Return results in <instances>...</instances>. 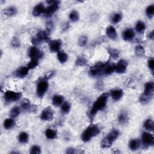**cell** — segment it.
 Segmentation results:
<instances>
[{
	"label": "cell",
	"instance_id": "38",
	"mask_svg": "<svg viewBox=\"0 0 154 154\" xmlns=\"http://www.w3.org/2000/svg\"><path fill=\"white\" fill-rule=\"evenodd\" d=\"M108 53L110 55V57L113 59H116L119 57V52L117 49H113V48H109L108 49Z\"/></svg>",
	"mask_w": 154,
	"mask_h": 154
},
{
	"label": "cell",
	"instance_id": "18",
	"mask_svg": "<svg viewBox=\"0 0 154 154\" xmlns=\"http://www.w3.org/2000/svg\"><path fill=\"white\" fill-rule=\"evenodd\" d=\"M118 121L122 125H127L129 122V116L127 111H122L118 116Z\"/></svg>",
	"mask_w": 154,
	"mask_h": 154
},
{
	"label": "cell",
	"instance_id": "2",
	"mask_svg": "<svg viewBox=\"0 0 154 154\" xmlns=\"http://www.w3.org/2000/svg\"><path fill=\"white\" fill-rule=\"evenodd\" d=\"M154 91V83L153 81H149L145 85V90L142 95L140 96L139 101L143 105L149 103L152 99Z\"/></svg>",
	"mask_w": 154,
	"mask_h": 154
},
{
	"label": "cell",
	"instance_id": "45",
	"mask_svg": "<svg viewBox=\"0 0 154 154\" xmlns=\"http://www.w3.org/2000/svg\"><path fill=\"white\" fill-rule=\"evenodd\" d=\"M53 29V24L51 21H49L47 22V32L48 33H49L51 32V31Z\"/></svg>",
	"mask_w": 154,
	"mask_h": 154
},
{
	"label": "cell",
	"instance_id": "24",
	"mask_svg": "<svg viewBox=\"0 0 154 154\" xmlns=\"http://www.w3.org/2000/svg\"><path fill=\"white\" fill-rule=\"evenodd\" d=\"M140 146V141L138 139H132L129 143V147L132 150H137Z\"/></svg>",
	"mask_w": 154,
	"mask_h": 154
},
{
	"label": "cell",
	"instance_id": "16",
	"mask_svg": "<svg viewBox=\"0 0 154 154\" xmlns=\"http://www.w3.org/2000/svg\"><path fill=\"white\" fill-rule=\"evenodd\" d=\"M115 71V64L107 62L103 68L102 75H109Z\"/></svg>",
	"mask_w": 154,
	"mask_h": 154
},
{
	"label": "cell",
	"instance_id": "49",
	"mask_svg": "<svg viewBox=\"0 0 154 154\" xmlns=\"http://www.w3.org/2000/svg\"><path fill=\"white\" fill-rule=\"evenodd\" d=\"M148 37H149V39H151V40H153V39H154V32H153V30H152V31L149 34Z\"/></svg>",
	"mask_w": 154,
	"mask_h": 154
},
{
	"label": "cell",
	"instance_id": "6",
	"mask_svg": "<svg viewBox=\"0 0 154 154\" xmlns=\"http://www.w3.org/2000/svg\"><path fill=\"white\" fill-rule=\"evenodd\" d=\"M22 97L21 92H16L11 90H7L4 93V101L7 103L16 102L19 100Z\"/></svg>",
	"mask_w": 154,
	"mask_h": 154
},
{
	"label": "cell",
	"instance_id": "26",
	"mask_svg": "<svg viewBox=\"0 0 154 154\" xmlns=\"http://www.w3.org/2000/svg\"><path fill=\"white\" fill-rule=\"evenodd\" d=\"M143 127L145 128V129L149 132H152L153 131L154 129V124H153V122L152 119H147L143 124Z\"/></svg>",
	"mask_w": 154,
	"mask_h": 154
},
{
	"label": "cell",
	"instance_id": "29",
	"mask_svg": "<svg viewBox=\"0 0 154 154\" xmlns=\"http://www.w3.org/2000/svg\"><path fill=\"white\" fill-rule=\"evenodd\" d=\"M146 26L145 23H144L142 21H139L136 24L135 30L139 33H142L146 30Z\"/></svg>",
	"mask_w": 154,
	"mask_h": 154
},
{
	"label": "cell",
	"instance_id": "15",
	"mask_svg": "<svg viewBox=\"0 0 154 154\" xmlns=\"http://www.w3.org/2000/svg\"><path fill=\"white\" fill-rule=\"evenodd\" d=\"M29 69L25 66H21L19 67L18 69H16V71L14 72L13 75L15 77L18 78H25V77L27 76V75L29 74Z\"/></svg>",
	"mask_w": 154,
	"mask_h": 154
},
{
	"label": "cell",
	"instance_id": "9",
	"mask_svg": "<svg viewBox=\"0 0 154 154\" xmlns=\"http://www.w3.org/2000/svg\"><path fill=\"white\" fill-rule=\"evenodd\" d=\"M49 87V84L47 80L41 79L37 85V95L39 97H42L45 95Z\"/></svg>",
	"mask_w": 154,
	"mask_h": 154
},
{
	"label": "cell",
	"instance_id": "8",
	"mask_svg": "<svg viewBox=\"0 0 154 154\" xmlns=\"http://www.w3.org/2000/svg\"><path fill=\"white\" fill-rule=\"evenodd\" d=\"M49 33L45 31L39 32L32 39V43L34 45L40 44L42 42H47L49 40Z\"/></svg>",
	"mask_w": 154,
	"mask_h": 154
},
{
	"label": "cell",
	"instance_id": "7",
	"mask_svg": "<svg viewBox=\"0 0 154 154\" xmlns=\"http://www.w3.org/2000/svg\"><path fill=\"white\" fill-rule=\"evenodd\" d=\"M105 63L98 62L90 67L89 70V75L92 77H97L102 75L103 68Z\"/></svg>",
	"mask_w": 154,
	"mask_h": 154
},
{
	"label": "cell",
	"instance_id": "39",
	"mask_svg": "<svg viewBox=\"0 0 154 154\" xmlns=\"http://www.w3.org/2000/svg\"><path fill=\"white\" fill-rule=\"evenodd\" d=\"M122 19V15L120 13H115L113 15V18H112V22L115 24H116L119 23Z\"/></svg>",
	"mask_w": 154,
	"mask_h": 154
},
{
	"label": "cell",
	"instance_id": "19",
	"mask_svg": "<svg viewBox=\"0 0 154 154\" xmlns=\"http://www.w3.org/2000/svg\"><path fill=\"white\" fill-rule=\"evenodd\" d=\"M45 9V7L42 3H39L37 4L33 10V15L34 16H39L41 14L44 13Z\"/></svg>",
	"mask_w": 154,
	"mask_h": 154
},
{
	"label": "cell",
	"instance_id": "34",
	"mask_svg": "<svg viewBox=\"0 0 154 154\" xmlns=\"http://www.w3.org/2000/svg\"><path fill=\"white\" fill-rule=\"evenodd\" d=\"M87 60L83 55H80L77 59L75 63L78 66H84L87 64Z\"/></svg>",
	"mask_w": 154,
	"mask_h": 154
},
{
	"label": "cell",
	"instance_id": "33",
	"mask_svg": "<svg viewBox=\"0 0 154 154\" xmlns=\"http://www.w3.org/2000/svg\"><path fill=\"white\" fill-rule=\"evenodd\" d=\"M21 113V109L18 107H15L11 109L10 115L11 118H16Z\"/></svg>",
	"mask_w": 154,
	"mask_h": 154
},
{
	"label": "cell",
	"instance_id": "3",
	"mask_svg": "<svg viewBox=\"0 0 154 154\" xmlns=\"http://www.w3.org/2000/svg\"><path fill=\"white\" fill-rule=\"evenodd\" d=\"M100 133V129L96 125H90L81 134V139L84 142H87L94 137Z\"/></svg>",
	"mask_w": 154,
	"mask_h": 154
},
{
	"label": "cell",
	"instance_id": "40",
	"mask_svg": "<svg viewBox=\"0 0 154 154\" xmlns=\"http://www.w3.org/2000/svg\"><path fill=\"white\" fill-rule=\"evenodd\" d=\"M11 45L13 48H19L21 46L19 39L16 37H14L11 41Z\"/></svg>",
	"mask_w": 154,
	"mask_h": 154
},
{
	"label": "cell",
	"instance_id": "48",
	"mask_svg": "<svg viewBox=\"0 0 154 154\" xmlns=\"http://www.w3.org/2000/svg\"><path fill=\"white\" fill-rule=\"evenodd\" d=\"M66 153H75V149L74 148H69L66 149Z\"/></svg>",
	"mask_w": 154,
	"mask_h": 154
},
{
	"label": "cell",
	"instance_id": "43",
	"mask_svg": "<svg viewBox=\"0 0 154 154\" xmlns=\"http://www.w3.org/2000/svg\"><path fill=\"white\" fill-rule=\"evenodd\" d=\"M87 43V38L83 36H81L80 37L79 39V40H78V44L80 45V46L81 47H85Z\"/></svg>",
	"mask_w": 154,
	"mask_h": 154
},
{
	"label": "cell",
	"instance_id": "17",
	"mask_svg": "<svg viewBox=\"0 0 154 154\" xmlns=\"http://www.w3.org/2000/svg\"><path fill=\"white\" fill-rule=\"evenodd\" d=\"M106 34L111 40H116L117 38V33L113 26H108L106 29Z\"/></svg>",
	"mask_w": 154,
	"mask_h": 154
},
{
	"label": "cell",
	"instance_id": "21",
	"mask_svg": "<svg viewBox=\"0 0 154 154\" xmlns=\"http://www.w3.org/2000/svg\"><path fill=\"white\" fill-rule=\"evenodd\" d=\"M64 97L62 95H55L53 96L52 99V103L55 107H59L62 105V104L64 102Z\"/></svg>",
	"mask_w": 154,
	"mask_h": 154
},
{
	"label": "cell",
	"instance_id": "23",
	"mask_svg": "<svg viewBox=\"0 0 154 154\" xmlns=\"http://www.w3.org/2000/svg\"><path fill=\"white\" fill-rule=\"evenodd\" d=\"M18 10L15 6H10L4 10V14L7 16H13L17 13Z\"/></svg>",
	"mask_w": 154,
	"mask_h": 154
},
{
	"label": "cell",
	"instance_id": "31",
	"mask_svg": "<svg viewBox=\"0 0 154 154\" xmlns=\"http://www.w3.org/2000/svg\"><path fill=\"white\" fill-rule=\"evenodd\" d=\"M71 108V105L69 102H64L61 105V111L64 114H67L69 113Z\"/></svg>",
	"mask_w": 154,
	"mask_h": 154
},
{
	"label": "cell",
	"instance_id": "44",
	"mask_svg": "<svg viewBox=\"0 0 154 154\" xmlns=\"http://www.w3.org/2000/svg\"><path fill=\"white\" fill-rule=\"evenodd\" d=\"M148 65L149 68L151 70V71L153 72V70H154V60H153V59H151L148 60Z\"/></svg>",
	"mask_w": 154,
	"mask_h": 154
},
{
	"label": "cell",
	"instance_id": "13",
	"mask_svg": "<svg viewBox=\"0 0 154 154\" xmlns=\"http://www.w3.org/2000/svg\"><path fill=\"white\" fill-rule=\"evenodd\" d=\"M128 67V63L125 60H120L118 62L116 65H115V72L117 74H124L127 71Z\"/></svg>",
	"mask_w": 154,
	"mask_h": 154
},
{
	"label": "cell",
	"instance_id": "35",
	"mask_svg": "<svg viewBox=\"0 0 154 154\" xmlns=\"http://www.w3.org/2000/svg\"><path fill=\"white\" fill-rule=\"evenodd\" d=\"M32 107L30 100L24 99L21 103V107L23 110H30Z\"/></svg>",
	"mask_w": 154,
	"mask_h": 154
},
{
	"label": "cell",
	"instance_id": "50",
	"mask_svg": "<svg viewBox=\"0 0 154 154\" xmlns=\"http://www.w3.org/2000/svg\"><path fill=\"white\" fill-rule=\"evenodd\" d=\"M69 29V24L68 23H66V24H65L64 25V26H63V30H67Z\"/></svg>",
	"mask_w": 154,
	"mask_h": 154
},
{
	"label": "cell",
	"instance_id": "41",
	"mask_svg": "<svg viewBox=\"0 0 154 154\" xmlns=\"http://www.w3.org/2000/svg\"><path fill=\"white\" fill-rule=\"evenodd\" d=\"M39 64V60H34L32 59L31 61L28 63L27 64V67L29 69H33L36 67Z\"/></svg>",
	"mask_w": 154,
	"mask_h": 154
},
{
	"label": "cell",
	"instance_id": "25",
	"mask_svg": "<svg viewBox=\"0 0 154 154\" xmlns=\"http://www.w3.org/2000/svg\"><path fill=\"white\" fill-rule=\"evenodd\" d=\"M45 135L48 139L54 140L57 137V131H56L55 130L51 128H48L45 131Z\"/></svg>",
	"mask_w": 154,
	"mask_h": 154
},
{
	"label": "cell",
	"instance_id": "11",
	"mask_svg": "<svg viewBox=\"0 0 154 154\" xmlns=\"http://www.w3.org/2000/svg\"><path fill=\"white\" fill-rule=\"evenodd\" d=\"M29 56L31 60H38L44 57V52L36 47H32L29 51Z\"/></svg>",
	"mask_w": 154,
	"mask_h": 154
},
{
	"label": "cell",
	"instance_id": "36",
	"mask_svg": "<svg viewBox=\"0 0 154 154\" xmlns=\"http://www.w3.org/2000/svg\"><path fill=\"white\" fill-rule=\"evenodd\" d=\"M146 13L147 16L150 18L152 19L154 15V6L153 4H151L146 9Z\"/></svg>",
	"mask_w": 154,
	"mask_h": 154
},
{
	"label": "cell",
	"instance_id": "32",
	"mask_svg": "<svg viewBox=\"0 0 154 154\" xmlns=\"http://www.w3.org/2000/svg\"><path fill=\"white\" fill-rule=\"evenodd\" d=\"M135 53L138 57H143L145 54V50L144 47L141 45L136 46L135 48Z\"/></svg>",
	"mask_w": 154,
	"mask_h": 154
},
{
	"label": "cell",
	"instance_id": "12",
	"mask_svg": "<svg viewBox=\"0 0 154 154\" xmlns=\"http://www.w3.org/2000/svg\"><path fill=\"white\" fill-rule=\"evenodd\" d=\"M40 119L44 121H51L54 119V111L50 107L45 108L40 115Z\"/></svg>",
	"mask_w": 154,
	"mask_h": 154
},
{
	"label": "cell",
	"instance_id": "47",
	"mask_svg": "<svg viewBox=\"0 0 154 154\" xmlns=\"http://www.w3.org/2000/svg\"><path fill=\"white\" fill-rule=\"evenodd\" d=\"M96 88L100 90H102L104 88V85H103V83L102 82V81H98L97 83H96Z\"/></svg>",
	"mask_w": 154,
	"mask_h": 154
},
{
	"label": "cell",
	"instance_id": "5",
	"mask_svg": "<svg viewBox=\"0 0 154 154\" xmlns=\"http://www.w3.org/2000/svg\"><path fill=\"white\" fill-rule=\"evenodd\" d=\"M47 3L49 5L48 7L45 8L43 15L46 18L51 17L52 15L57 11L59 8L60 1H48Z\"/></svg>",
	"mask_w": 154,
	"mask_h": 154
},
{
	"label": "cell",
	"instance_id": "30",
	"mask_svg": "<svg viewBox=\"0 0 154 154\" xmlns=\"http://www.w3.org/2000/svg\"><path fill=\"white\" fill-rule=\"evenodd\" d=\"M57 59L61 63H64L68 59V55L64 51H59L57 52Z\"/></svg>",
	"mask_w": 154,
	"mask_h": 154
},
{
	"label": "cell",
	"instance_id": "46",
	"mask_svg": "<svg viewBox=\"0 0 154 154\" xmlns=\"http://www.w3.org/2000/svg\"><path fill=\"white\" fill-rule=\"evenodd\" d=\"M54 72H48V74H47L42 79L44 80H49V78H51V77H52L54 76Z\"/></svg>",
	"mask_w": 154,
	"mask_h": 154
},
{
	"label": "cell",
	"instance_id": "14",
	"mask_svg": "<svg viewBox=\"0 0 154 154\" xmlns=\"http://www.w3.org/2000/svg\"><path fill=\"white\" fill-rule=\"evenodd\" d=\"M62 42L60 39H56L49 41V47L51 52H58L62 47Z\"/></svg>",
	"mask_w": 154,
	"mask_h": 154
},
{
	"label": "cell",
	"instance_id": "22",
	"mask_svg": "<svg viewBox=\"0 0 154 154\" xmlns=\"http://www.w3.org/2000/svg\"><path fill=\"white\" fill-rule=\"evenodd\" d=\"M123 91L122 89H115L112 90L111 92V97L115 101H119L120 100L122 96H123Z\"/></svg>",
	"mask_w": 154,
	"mask_h": 154
},
{
	"label": "cell",
	"instance_id": "27",
	"mask_svg": "<svg viewBox=\"0 0 154 154\" xmlns=\"http://www.w3.org/2000/svg\"><path fill=\"white\" fill-rule=\"evenodd\" d=\"M15 125V120H14L12 118H8L4 120L3 125L4 128L6 130H10Z\"/></svg>",
	"mask_w": 154,
	"mask_h": 154
},
{
	"label": "cell",
	"instance_id": "42",
	"mask_svg": "<svg viewBox=\"0 0 154 154\" xmlns=\"http://www.w3.org/2000/svg\"><path fill=\"white\" fill-rule=\"evenodd\" d=\"M30 153L31 154H40L41 153L40 147L37 145H34L32 147Z\"/></svg>",
	"mask_w": 154,
	"mask_h": 154
},
{
	"label": "cell",
	"instance_id": "20",
	"mask_svg": "<svg viewBox=\"0 0 154 154\" xmlns=\"http://www.w3.org/2000/svg\"><path fill=\"white\" fill-rule=\"evenodd\" d=\"M122 36H123V39L125 41H130L134 39L135 33L133 29H128L127 30H125L123 32Z\"/></svg>",
	"mask_w": 154,
	"mask_h": 154
},
{
	"label": "cell",
	"instance_id": "28",
	"mask_svg": "<svg viewBox=\"0 0 154 154\" xmlns=\"http://www.w3.org/2000/svg\"><path fill=\"white\" fill-rule=\"evenodd\" d=\"M29 136L25 132H22L19 134L18 136V140L19 142L22 143V144H25L28 142H29Z\"/></svg>",
	"mask_w": 154,
	"mask_h": 154
},
{
	"label": "cell",
	"instance_id": "1",
	"mask_svg": "<svg viewBox=\"0 0 154 154\" xmlns=\"http://www.w3.org/2000/svg\"><path fill=\"white\" fill-rule=\"evenodd\" d=\"M108 96L109 95L107 93H104L97 97V99L93 103L89 112V117L90 119H93L94 118L95 115L97 113V112L105 108L107 105Z\"/></svg>",
	"mask_w": 154,
	"mask_h": 154
},
{
	"label": "cell",
	"instance_id": "10",
	"mask_svg": "<svg viewBox=\"0 0 154 154\" xmlns=\"http://www.w3.org/2000/svg\"><path fill=\"white\" fill-rule=\"evenodd\" d=\"M142 141L145 148H148L153 145L154 142V138L153 135L148 132H144L142 134Z\"/></svg>",
	"mask_w": 154,
	"mask_h": 154
},
{
	"label": "cell",
	"instance_id": "4",
	"mask_svg": "<svg viewBox=\"0 0 154 154\" xmlns=\"http://www.w3.org/2000/svg\"><path fill=\"white\" fill-rule=\"evenodd\" d=\"M120 135V132L118 130L115 129L111 130L101 142V147L102 148H109L116 141Z\"/></svg>",
	"mask_w": 154,
	"mask_h": 154
},
{
	"label": "cell",
	"instance_id": "37",
	"mask_svg": "<svg viewBox=\"0 0 154 154\" xmlns=\"http://www.w3.org/2000/svg\"><path fill=\"white\" fill-rule=\"evenodd\" d=\"M69 19H71L72 22H77L79 20L80 18V15L78 11L75 10L72 11L69 14Z\"/></svg>",
	"mask_w": 154,
	"mask_h": 154
}]
</instances>
